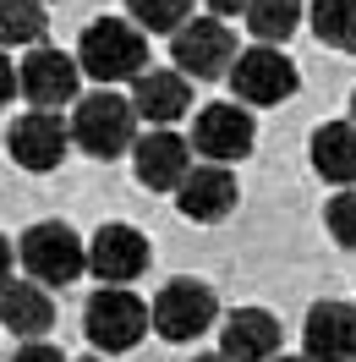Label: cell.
I'll return each mask as SVG.
<instances>
[{"label":"cell","instance_id":"obj_1","mask_svg":"<svg viewBox=\"0 0 356 362\" xmlns=\"http://www.w3.org/2000/svg\"><path fill=\"white\" fill-rule=\"evenodd\" d=\"M77 66L99 83H137L148 66V45L132 17H99L77 39Z\"/></svg>","mask_w":356,"mask_h":362},{"label":"cell","instance_id":"obj_2","mask_svg":"<svg viewBox=\"0 0 356 362\" xmlns=\"http://www.w3.org/2000/svg\"><path fill=\"white\" fill-rule=\"evenodd\" d=\"M17 258L33 286H71L77 274L88 269V242L66 226V220H39V226L23 230L17 242Z\"/></svg>","mask_w":356,"mask_h":362},{"label":"cell","instance_id":"obj_3","mask_svg":"<svg viewBox=\"0 0 356 362\" xmlns=\"http://www.w3.org/2000/svg\"><path fill=\"white\" fill-rule=\"evenodd\" d=\"M132 132H137L132 99H121L110 88L77 99V110H71V143L93 159H115V154H126V148H137Z\"/></svg>","mask_w":356,"mask_h":362},{"label":"cell","instance_id":"obj_4","mask_svg":"<svg viewBox=\"0 0 356 362\" xmlns=\"http://www.w3.org/2000/svg\"><path fill=\"white\" fill-rule=\"evenodd\" d=\"M148 324H154V313H148L126 286H105V291H93L88 308H83V335H88L99 351H132Z\"/></svg>","mask_w":356,"mask_h":362},{"label":"cell","instance_id":"obj_5","mask_svg":"<svg viewBox=\"0 0 356 362\" xmlns=\"http://www.w3.org/2000/svg\"><path fill=\"white\" fill-rule=\"evenodd\" d=\"M236 39H230V28L220 17H192V23L181 28L176 39H170V61L181 66V77H192V83H214L225 71L236 66Z\"/></svg>","mask_w":356,"mask_h":362},{"label":"cell","instance_id":"obj_6","mask_svg":"<svg viewBox=\"0 0 356 362\" xmlns=\"http://www.w3.org/2000/svg\"><path fill=\"white\" fill-rule=\"evenodd\" d=\"M148 313H154L159 335L181 346V340H198V335L214 329V318H220V296L208 291L203 280H186V274H181V280H170V286L154 296Z\"/></svg>","mask_w":356,"mask_h":362},{"label":"cell","instance_id":"obj_7","mask_svg":"<svg viewBox=\"0 0 356 362\" xmlns=\"http://www.w3.org/2000/svg\"><path fill=\"white\" fill-rule=\"evenodd\" d=\"M296 66H290V55H280L274 45H252L236 55V66H230V93L242 99V105H285L290 93H296Z\"/></svg>","mask_w":356,"mask_h":362},{"label":"cell","instance_id":"obj_8","mask_svg":"<svg viewBox=\"0 0 356 362\" xmlns=\"http://www.w3.org/2000/svg\"><path fill=\"white\" fill-rule=\"evenodd\" d=\"M17 77H23V99L33 110H61V105H71L77 88H83V66L71 61L66 49H49V45L28 49Z\"/></svg>","mask_w":356,"mask_h":362},{"label":"cell","instance_id":"obj_9","mask_svg":"<svg viewBox=\"0 0 356 362\" xmlns=\"http://www.w3.org/2000/svg\"><path fill=\"white\" fill-rule=\"evenodd\" d=\"M252 115L242 105H203L198 121H192V148H198L208 165H236V159L252 154Z\"/></svg>","mask_w":356,"mask_h":362},{"label":"cell","instance_id":"obj_10","mask_svg":"<svg viewBox=\"0 0 356 362\" xmlns=\"http://www.w3.org/2000/svg\"><path fill=\"white\" fill-rule=\"evenodd\" d=\"M66 143H71V127L55 110H28V115H17L11 132H6L11 159H17L23 170H33V176L55 170V165L66 159Z\"/></svg>","mask_w":356,"mask_h":362},{"label":"cell","instance_id":"obj_11","mask_svg":"<svg viewBox=\"0 0 356 362\" xmlns=\"http://www.w3.org/2000/svg\"><path fill=\"white\" fill-rule=\"evenodd\" d=\"M148 236L137 226H99L93 230V242H88V269L105 280V286H126V280H137V274L148 269Z\"/></svg>","mask_w":356,"mask_h":362},{"label":"cell","instance_id":"obj_12","mask_svg":"<svg viewBox=\"0 0 356 362\" xmlns=\"http://www.w3.org/2000/svg\"><path fill=\"white\" fill-rule=\"evenodd\" d=\"M236 198H242V187L230 176V165H192L186 181L176 187V209L186 220H198V226L225 220V214L236 209Z\"/></svg>","mask_w":356,"mask_h":362},{"label":"cell","instance_id":"obj_13","mask_svg":"<svg viewBox=\"0 0 356 362\" xmlns=\"http://www.w3.org/2000/svg\"><path fill=\"white\" fill-rule=\"evenodd\" d=\"M302 340H307V362H356V308L351 302H312Z\"/></svg>","mask_w":356,"mask_h":362},{"label":"cell","instance_id":"obj_14","mask_svg":"<svg viewBox=\"0 0 356 362\" xmlns=\"http://www.w3.org/2000/svg\"><path fill=\"white\" fill-rule=\"evenodd\" d=\"M132 170H137L143 187H154V192H176L181 181H186V170H192L186 137H176L170 127H154V132L132 148Z\"/></svg>","mask_w":356,"mask_h":362},{"label":"cell","instance_id":"obj_15","mask_svg":"<svg viewBox=\"0 0 356 362\" xmlns=\"http://www.w3.org/2000/svg\"><path fill=\"white\" fill-rule=\"evenodd\" d=\"M220 357L225 362H274L280 357V318L263 308H236L220 329Z\"/></svg>","mask_w":356,"mask_h":362},{"label":"cell","instance_id":"obj_16","mask_svg":"<svg viewBox=\"0 0 356 362\" xmlns=\"http://www.w3.org/2000/svg\"><path fill=\"white\" fill-rule=\"evenodd\" d=\"M132 110L154 127H176L181 115L192 110V77L181 71H143L132 83Z\"/></svg>","mask_w":356,"mask_h":362},{"label":"cell","instance_id":"obj_17","mask_svg":"<svg viewBox=\"0 0 356 362\" xmlns=\"http://www.w3.org/2000/svg\"><path fill=\"white\" fill-rule=\"evenodd\" d=\"M0 324L23 340H44V329L55 324V302L44 296V286L11 280V286H0Z\"/></svg>","mask_w":356,"mask_h":362},{"label":"cell","instance_id":"obj_18","mask_svg":"<svg viewBox=\"0 0 356 362\" xmlns=\"http://www.w3.org/2000/svg\"><path fill=\"white\" fill-rule=\"evenodd\" d=\"M312 170L340 192L356 187V121H324L312 132Z\"/></svg>","mask_w":356,"mask_h":362},{"label":"cell","instance_id":"obj_19","mask_svg":"<svg viewBox=\"0 0 356 362\" xmlns=\"http://www.w3.org/2000/svg\"><path fill=\"white\" fill-rule=\"evenodd\" d=\"M247 28H252L258 45L280 49L290 33L302 28V0H252V6H247Z\"/></svg>","mask_w":356,"mask_h":362},{"label":"cell","instance_id":"obj_20","mask_svg":"<svg viewBox=\"0 0 356 362\" xmlns=\"http://www.w3.org/2000/svg\"><path fill=\"white\" fill-rule=\"evenodd\" d=\"M44 0H0V45H44Z\"/></svg>","mask_w":356,"mask_h":362},{"label":"cell","instance_id":"obj_21","mask_svg":"<svg viewBox=\"0 0 356 362\" xmlns=\"http://www.w3.org/2000/svg\"><path fill=\"white\" fill-rule=\"evenodd\" d=\"M312 33L329 49L356 55V0H312Z\"/></svg>","mask_w":356,"mask_h":362},{"label":"cell","instance_id":"obj_22","mask_svg":"<svg viewBox=\"0 0 356 362\" xmlns=\"http://www.w3.org/2000/svg\"><path fill=\"white\" fill-rule=\"evenodd\" d=\"M126 17L143 23V33H170L176 39L192 23V0H126Z\"/></svg>","mask_w":356,"mask_h":362},{"label":"cell","instance_id":"obj_23","mask_svg":"<svg viewBox=\"0 0 356 362\" xmlns=\"http://www.w3.org/2000/svg\"><path fill=\"white\" fill-rule=\"evenodd\" d=\"M324 226H329V236L340 242V247H356V192H351V187L329 198V209H324Z\"/></svg>","mask_w":356,"mask_h":362},{"label":"cell","instance_id":"obj_24","mask_svg":"<svg viewBox=\"0 0 356 362\" xmlns=\"http://www.w3.org/2000/svg\"><path fill=\"white\" fill-rule=\"evenodd\" d=\"M11 362H66V357H61V346H49V340H28Z\"/></svg>","mask_w":356,"mask_h":362},{"label":"cell","instance_id":"obj_25","mask_svg":"<svg viewBox=\"0 0 356 362\" xmlns=\"http://www.w3.org/2000/svg\"><path fill=\"white\" fill-rule=\"evenodd\" d=\"M11 93H23V77H17V66H11V55H0V105H6Z\"/></svg>","mask_w":356,"mask_h":362},{"label":"cell","instance_id":"obj_26","mask_svg":"<svg viewBox=\"0 0 356 362\" xmlns=\"http://www.w3.org/2000/svg\"><path fill=\"white\" fill-rule=\"evenodd\" d=\"M203 6H208V17H236V11L247 17V6H252V0H203Z\"/></svg>","mask_w":356,"mask_h":362},{"label":"cell","instance_id":"obj_27","mask_svg":"<svg viewBox=\"0 0 356 362\" xmlns=\"http://www.w3.org/2000/svg\"><path fill=\"white\" fill-rule=\"evenodd\" d=\"M6 280H11V242L0 236V286H6Z\"/></svg>","mask_w":356,"mask_h":362},{"label":"cell","instance_id":"obj_28","mask_svg":"<svg viewBox=\"0 0 356 362\" xmlns=\"http://www.w3.org/2000/svg\"><path fill=\"white\" fill-rule=\"evenodd\" d=\"M192 362H225V357H220V351H208V357H192Z\"/></svg>","mask_w":356,"mask_h":362},{"label":"cell","instance_id":"obj_29","mask_svg":"<svg viewBox=\"0 0 356 362\" xmlns=\"http://www.w3.org/2000/svg\"><path fill=\"white\" fill-rule=\"evenodd\" d=\"M274 362H307V357H274Z\"/></svg>","mask_w":356,"mask_h":362},{"label":"cell","instance_id":"obj_30","mask_svg":"<svg viewBox=\"0 0 356 362\" xmlns=\"http://www.w3.org/2000/svg\"><path fill=\"white\" fill-rule=\"evenodd\" d=\"M351 121H356V93H351Z\"/></svg>","mask_w":356,"mask_h":362},{"label":"cell","instance_id":"obj_31","mask_svg":"<svg viewBox=\"0 0 356 362\" xmlns=\"http://www.w3.org/2000/svg\"><path fill=\"white\" fill-rule=\"evenodd\" d=\"M83 362H99V357H83Z\"/></svg>","mask_w":356,"mask_h":362},{"label":"cell","instance_id":"obj_32","mask_svg":"<svg viewBox=\"0 0 356 362\" xmlns=\"http://www.w3.org/2000/svg\"><path fill=\"white\" fill-rule=\"evenodd\" d=\"M0 329H6V324H0Z\"/></svg>","mask_w":356,"mask_h":362}]
</instances>
